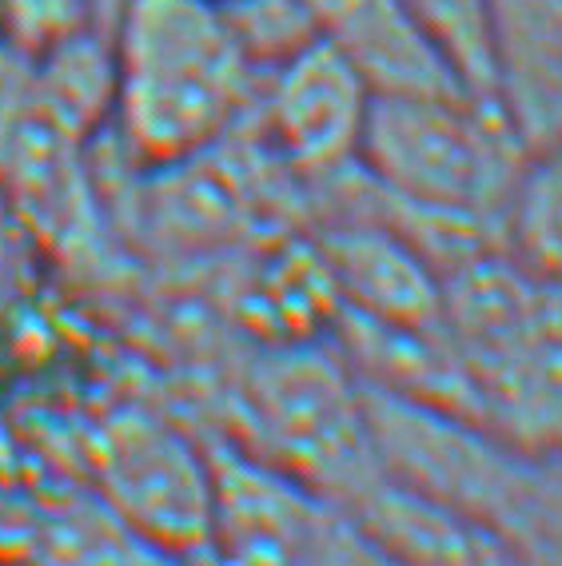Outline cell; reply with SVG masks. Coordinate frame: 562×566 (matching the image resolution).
<instances>
[{"label":"cell","instance_id":"obj_1","mask_svg":"<svg viewBox=\"0 0 562 566\" xmlns=\"http://www.w3.org/2000/svg\"><path fill=\"white\" fill-rule=\"evenodd\" d=\"M108 124L144 168L208 156L256 101L260 76L208 0H132L108 29Z\"/></svg>","mask_w":562,"mask_h":566},{"label":"cell","instance_id":"obj_2","mask_svg":"<svg viewBox=\"0 0 562 566\" xmlns=\"http://www.w3.org/2000/svg\"><path fill=\"white\" fill-rule=\"evenodd\" d=\"M443 335L479 427L527 455H562V280L491 248L443 275Z\"/></svg>","mask_w":562,"mask_h":566},{"label":"cell","instance_id":"obj_3","mask_svg":"<svg viewBox=\"0 0 562 566\" xmlns=\"http://www.w3.org/2000/svg\"><path fill=\"white\" fill-rule=\"evenodd\" d=\"M527 140L499 101L462 88L383 92L372 101L360 172L387 200L462 220L502 240Z\"/></svg>","mask_w":562,"mask_h":566},{"label":"cell","instance_id":"obj_4","mask_svg":"<svg viewBox=\"0 0 562 566\" xmlns=\"http://www.w3.org/2000/svg\"><path fill=\"white\" fill-rule=\"evenodd\" d=\"M240 399L243 451L327 503L347 511L383 479L367 395L335 347L275 344L248 367Z\"/></svg>","mask_w":562,"mask_h":566},{"label":"cell","instance_id":"obj_5","mask_svg":"<svg viewBox=\"0 0 562 566\" xmlns=\"http://www.w3.org/2000/svg\"><path fill=\"white\" fill-rule=\"evenodd\" d=\"M375 92L327 41H312L256 84L251 116L268 153L295 176L320 184L360 164Z\"/></svg>","mask_w":562,"mask_h":566},{"label":"cell","instance_id":"obj_6","mask_svg":"<svg viewBox=\"0 0 562 566\" xmlns=\"http://www.w3.org/2000/svg\"><path fill=\"white\" fill-rule=\"evenodd\" d=\"M315 252L343 312L399 327H443V275L395 228L360 212H327Z\"/></svg>","mask_w":562,"mask_h":566},{"label":"cell","instance_id":"obj_7","mask_svg":"<svg viewBox=\"0 0 562 566\" xmlns=\"http://www.w3.org/2000/svg\"><path fill=\"white\" fill-rule=\"evenodd\" d=\"M108 483L121 511L148 535L188 555L208 551L216 483L211 459L196 455L188 439L156 427H128L112 443Z\"/></svg>","mask_w":562,"mask_h":566},{"label":"cell","instance_id":"obj_8","mask_svg":"<svg viewBox=\"0 0 562 566\" xmlns=\"http://www.w3.org/2000/svg\"><path fill=\"white\" fill-rule=\"evenodd\" d=\"M308 9L320 41L352 61L375 96L459 88L427 49L403 0H308Z\"/></svg>","mask_w":562,"mask_h":566},{"label":"cell","instance_id":"obj_9","mask_svg":"<svg viewBox=\"0 0 562 566\" xmlns=\"http://www.w3.org/2000/svg\"><path fill=\"white\" fill-rule=\"evenodd\" d=\"M403 9L462 92L502 104L495 0H403Z\"/></svg>","mask_w":562,"mask_h":566},{"label":"cell","instance_id":"obj_10","mask_svg":"<svg viewBox=\"0 0 562 566\" xmlns=\"http://www.w3.org/2000/svg\"><path fill=\"white\" fill-rule=\"evenodd\" d=\"M502 248L531 272L562 280V136L534 144L502 216Z\"/></svg>","mask_w":562,"mask_h":566},{"label":"cell","instance_id":"obj_11","mask_svg":"<svg viewBox=\"0 0 562 566\" xmlns=\"http://www.w3.org/2000/svg\"><path fill=\"white\" fill-rule=\"evenodd\" d=\"M223 12L231 41L256 76H268L283 61H292L312 41H320L308 0H228Z\"/></svg>","mask_w":562,"mask_h":566},{"label":"cell","instance_id":"obj_12","mask_svg":"<svg viewBox=\"0 0 562 566\" xmlns=\"http://www.w3.org/2000/svg\"><path fill=\"white\" fill-rule=\"evenodd\" d=\"M280 566H407L383 551L343 506L315 499L303 523L295 526L292 543L283 551Z\"/></svg>","mask_w":562,"mask_h":566},{"label":"cell","instance_id":"obj_13","mask_svg":"<svg viewBox=\"0 0 562 566\" xmlns=\"http://www.w3.org/2000/svg\"><path fill=\"white\" fill-rule=\"evenodd\" d=\"M0 12L9 29V52L21 56H37L76 32L96 29L89 0H0Z\"/></svg>","mask_w":562,"mask_h":566},{"label":"cell","instance_id":"obj_14","mask_svg":"<svg viewBox=\"0 0 562 566\" xmlns=\"http://www.w3.org/2000/svg\"><path fill=\"white\" fill-rule=\"evenodd\" d=\"M495 9H499V49L511 36L562 21V0H495Z\"/></svg>","mask_w":562,"mask_h":566},{"label":"cell","instance_id":"obj_15","mask_svg":"<svg viewBox=\"0 0 562 566\" xmlns=\"http://www.w3.org/2000/svg\"><path fill=\"white\" fill-rule=\"evenodd\" d=\"M132 0H89V9H92V24H96V29L104 32V36H108V29L116 21H121V12L128 9Z\"/></svg>","mask_w":562,"mask_h":566},{"label":"cell","instance_id":"obj_16","mask_svg":"<svg viewBox=\"0 0 562 566\" xmlns=\"http://www.w3.org/2000/svg\"><path fill=\"white\" fill-rule=\"evenodd\" d=\"M0 52H9V29H4V12H0Z\"/></svg>","mask_w":562,"mask_h":566},{"label":"cell","instance_id":"obj_17","mask_svg":"<svg viewBox=\"0 0 562 566\" xmlns=\"http://www.w3.org/2000/svg\"><path fill=\"white\" fill-rule=\"evenodd\" d=\"M208 4H228V0H208Z\"/></svg>","mask_w":562,"mask_h":566}]
</instances>
